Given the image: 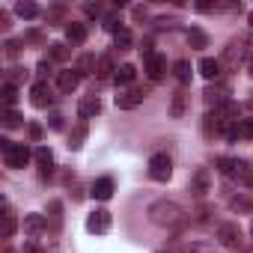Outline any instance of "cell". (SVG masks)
Segmentation results:
<instances>
[{
	"instance_id": "cell-1",
	"label": "cell",
	"mask_w": 253,
	"mask_h": 253,
	"mask_svg": "<svg viewBox=\"0 0 253 253\" xmlns=\"http://www.w3.org/2000/svg\"><path fill=\"white\" fill-rule=\"evenodd\" d=\"M149 217H152V223H158V226H176V223H182L185 211H182V206H179V203L158 200V203H152V206H149Z\"/></svg>"
},
{
	"instance_id": "cell-2",
	"label": "cell",
	"mask_w": 253,
	"mask_h": 253,
	"mask_svg": "<svg viewBox=\"0 0 253 253\" xmlns=\"http://www.w3.org/2000/svg\"><path fill=\"white\" fill-rule=\"evenodd\" d=\"M0 146H3V161H6V167H12V170H21L27 161H30V149L24 146V143H12V140H0Z\"/></svg>"
},
{
	"instance_id": "cell-3",
	"label": "cell",
	"mask_w": 253,
	"mask_h": 253,
	"mask_svg": "<svg viewBox=\"0 0 253 253\" xmlns=\"http://www.w3.org/2000/svg\"><path fill=\"white\" fill-rule=\"evenodd\" d=\"M149 176H152L155 182H167V179L173 176V161H170V155H164V152L152 155V158H149Z\"/></svg>"
},
{
	"instance_id": "cell-4",
	"label": "cell",
	"mask_w": 253,
	"mask_h": 253,
	"mask_svg": "<svg viewBox=\"0 0 253 253\" xmlns=\"http://www.w3.org/2000/svg\"><path fill=\"white\" fill-rule=\"evenodd\" d=\"M146 95H149V92H146V89H140V86L125 89V92H119V95H116V107H119V110H131V107L143 104V98H146Z\"/></svg>"
},
{
	"instance_id": "cell-5",
	"label": "cell",
	"mask_w": 253,
	"mask_h": 253,
	"mask_svg": "<svg viewBox=\"0 0 253 253\" xmlns=\"http://www.w3.org/2000/svg\"><path fill=\"white\" fill-rule=\"evenodd\" d=\"M191 191H194V197H206V194L211 191V173H209L206 167H200V170L191 176Z\"/></svg>"
},
{
	"instance_id": "cell-6",
	"label": "cell",
	"mask_w": 253,
	"mask_h": 253,
	"mask_svg": "<svg viewBox=\"0 0 253 253\" xmlns=\"http://www.w3.org/2000/svg\"><path fill=\"white\" fill-rule=\"evenodd\" d=\"M30 101H33V107H51V101H54V95H51V86L45 84V81H39L33 89H30Z\"/></svg>"
},
{
	"instance_id": "cell-7",
	"label": "cell",
	"mask_w": 253,
	"mask_h": 253,
	"mask_svg": "<svg viewBox=\"0 0 253 253\" xmlns=\"http://www.w3.org/2000/svg\"><path fill=\"white\" fill-rule=\"evenodd\" d=\"M86 229H89V232H107V229H110V211H107V209H95V211L86 217Z\"/></svg>"
},
{
	"instance_id": "cell-8",
	"label": "cell",
	"mask_w": 253,
	"mask_h": 253,
	"mask_svg": "<svg viewBox=\"0 0 253 253\" xmlns=\"http://www.w3.org/2000/svg\"><path fill=\"white\" fill-rule=\"evenodd\" d=\"M146 75H149L152 84H158V81L167 75V60H164L161 54H152V57L146 60Z\"/></svg>"
},
{
	"instance_id": "cell-9",
	"label": "cell",
	"mask_w": 253,
	"mask_h": 253,
	"mask_svg": "<svg viewBox=\"0 0 253 253\" xmlns=\"http://www.w3.org/2000/svg\"><path fill=\"white\" fill-rule=\"evenodd\" d=\"M217 238H220L223 247H238V244H241V229H238V223H223V226L217 229Z\"/></svg>"
},
{
	"instance_id": "cell-10",
	"label": "cell",
	"mask_w": 253,
	"mask_h": 253,
	"mask_svg": "<svg viewBox=\"0 0 253 253\" xmlns=\"http://www.w3.org/2000/svg\"><path fill=\"white\" fill-rule=\"evenodd\" d=\"M78 84H81V72H78V69H66V72L57 75V86H60V92H75Z\"/></svg>"
},
{
	"instance_id": "cell-11",
	"label": "cell",
	"mask_w": 253,
	"mask_h": 253,
	"mask_svg": "<svg viewBox=\"0 0 253 253\" xmlns=\"http://www.w3.org/2000/svg\"><path fill=\"white\" fill-rule=\"evenodd\" d=\"M78 113H81V119H92V116H98V113H101V101H98V95H86V98H81Z\"/></svg>"
},
{
	"instance_id": "cell-12",
	"label": "cell",
	"mask_w": 253,
	"mask_h": 253,
	"mask_svg": "<svg viewBox=\"0 0 253 253\" xmlns=\"http://www.w3.org/2000/svg\"><path fill=\"white\" fill-rule=\"evenodd\" d=\"M89 194H92L95 200H101V203H104V200H110V197H113V179H110V176H101V179H95Z\"/></svg>"
},
{
	"instance_id": "cell-13",
	"label": "cell",
	"mask_w": 253,
	"mask_h": 253,
	"mask_svg": "<svg viewBox=\"0 0 253 253\" xmlns=\"http://www.w3.org/2000/svg\"><path fill=\"white\" fill-rule=\"evenodd\" d=\"M66 39H69L72 45H84V42H86V24L72 21V24L66 27Z\"/></svg>"
},
{
	"instance_id": "cell-14",
	"label": "cell",
	"mask_w": 253,
	"mask_h": 253,
	"mask_svg": "<svg viewBox=\"0 0 253 253\" xmlns=\"http://www.w3.org/2000/svg\"><path fill=\"white\" fill-rule=\"evenodd\" d=\"M220 66H223L220 60H211V57H203V60H200V75H203L206 81H214V78L220 75Z\"/></svg>"
},
{
	"instance_id": "cell-15",
	"label": "cell",
	"mask_w": 253,
	"mask_h": 253,
	"mask_svg": "<svg viewBox=\"0 0 253 253\" xmlns=\"http://www.w3.org/2000/svg\"><path fill=\"white\" fill-rule=\"evenodd\" d=\"M241 57H244V42H229L226 51H223V60H220V63L235 66V63H241Z\"/></svg>"
},
{
	"instance_id": "cell-16",
	"label": "cell",
	"mask_w": 253,
	"mask_h": 253,
	"mask_svg": "<svg viewBox=\"0 0 253 253\" xmlns=\"http://www.w3.org/2000/svg\"><path fill=\"white\" fill-rule=\"evenodd\" d=\"M134 78H137V69H134L131 63H125V66H119V69H116V75H113V81H116L119 86H128V84H131Z\"/></svg>"
},
{
	"instance_id": "cell-17",
	"label": "cell",
	"mask_w": 253,
	"mask_h": 253,
	"mask_svg": "<svg viewBox=\"0 0 253 253\" xmlns=\"http://www.w3.org/2000/svg\"><path fill=\"white\" fill-rule=\"evenodd\" d=\"M203 131H206V137H211V134L223 131V119H220V113H206V122H203Z\"/></svg>"
},
{
	"instance_id": "cell-18",
	"label": "cell",
	"mask_w": 253,
	"mask_h": 253,
	"mask_svg": "<svg viewBox=\"0 0 253 253\" xmlns=\"http://www.w3.org/2000/svg\"><path fill=\"white\" fill-rule=\"evenodd\" d=\"M45 229V217L42 214H24V232L27 235H39Z\"/></svg>"
},
{
	"instance_id": "cell-19",
	"label": "cell",
	"mask_w": 253,
	"mask_h": 253,
	"mask_svg": "<svg viewBox=\"0 0 253 253\" xmlns=\"http://www.w3.org/2000/svg\"><path fill=\"white\" fill-rule=\"evenodd\" d=\"M15 232V214L9 211V203L3 200V223H0V235H3V238H9Z\"/></svg>"
},
{
	"instance_id": "cell-20",
	"label": "cell",
	"mask_w": 253,
	"mask_h": 253,
	"mask_svg": "<svg viewBox=\"0 0 253 253\" xmlns=\"http://www.w3.org/2000/svg\"><path fill=\"white\" fill-rule=\"evenodd\" d=\"M33 158H36V164L42 167V173H51V164H54V155H51V149H48V146H39V149L33 152Z\"/></svg>"
},
{
	"instance_id": "cell-21",
	"label": "cell",
	"mask_w": 253,
	"mask_h": 253,
	"mask_svg": "<svg viewBox=\"0 0 253 253\" xmlns=\"http://www.w3.org/2000/svg\"><path fill=\"white\" fill-rule=\"evenodd\" d=\"M214 167H217V173H223V176H235V170H238V161H235V158H226V155H220V158L214 161Z\"/></svg>"
},
{
	"instance_id": "cell-22",
	"label": "cell",
	"mask_w": 253,
	"mask_h": 253,
	"mask_svg": "<svg viewBox=\"0 0 253 253\" xmlns=\"http://www.w3.org/2000/svg\"><path fill=\"white\" fill-rule=\"evenodd\" d=\"M113 45L125 51V48H131V45H134V39H131V33H128V30H125V27H119V30L113 33Z\"/></svg>"
},
{
	"instance_id": "cell-23",
	"label": "cell",
	"mask_w": 253,
	"mask_h": 253,
	"mask_svg": "<svg viewBox=\"0 0 253 253\" xmlns=\"http://www.w3.org/2000/svg\"><path fill=\"white\" fill-rule=\"evenodd\" d=\"M188 42H191V48H206L209 45V36L200 27H194V30H188Z\"/></svg>"
},
{
	"instance_id": "cell-24",
	"label": "cell",
	"mask_w": 253,
	"mask_h": 253,
	"mask_svg": "<svg viewBox=\"0 0 253 253\" xmlns=\"http://www.w3.org/2000/svg\"><path fill=\"white\" fill-rule=\"evenodd\" d=\"M95 75H98V78H110V75H116L110 57H98V63H95Z\"/></svg>"
},
{
	"instance_id": "cell-25",
	"label": "cell",
	"mask_w": 253,
	"mask_h": 253,
	"mask_svg": "<svg viewBox=\"0 0 253 253\" xmlns=\"http://www.w3.org/2000/svg\"><path fill=\"white\" fill-rule=\"evenodd\" d=\"M0 95H3V104H6V107H12V104L18 101V86L3 84V86H0Z\"/></svg>"
},
{
	"instance_id": "cell-26",
	"label": "cell",
	"mask_w": 253,
	"mask_h": 253,
	"mask_svg": "<svg viewBox=\"0 0 253 253\" xmlns=\"http://www.w3.org/2000/svg\"><path fill=\"white\" fill-rule=\"evenodd\" d=\"M173 72H176V78H179L182 84H188V81H191V63H188V60H179V63L173 66Z\"/></svg>"
},
{
	"instance_id": "cell-27",
	"label": "cell",
	"mask_w": 253,
	"mask_h": 253,
	"mask_svg": "<svg viewBox=\"0 0 253 253\" xmlns=\"http://www.w3.org/2000/svg\"><path fill=\"white\" fill-rule=\"evenodd\" d=\"M15 12H18L21 18H36V15H39L36 3H24V0H21V3H15Z\"/></svg>"
},
{
	"instance_id": "cell-28",
	"label": "cell",
	"mask_w": 253,
	"mask_h": 253,
	"mask_svg": "<svg viewBox=\"0 0 253 253\" xmlns=\"http://www.w3.org/2000/svg\"><path fill=\"white\" fill-rule=\"evenodd\" d=\"M30 78V72L27 69H21V66H15V69H9V81L6 84H12V86H18L21 81H27Z\"/></svg>"
},
{
	"instance_id": "cell-29",
	"label": "cell",
	"mask_w": 253,
	"mask_h": 253,
	"mask_svg": "<svg viewBox=\"0 0 253 253\" xmlns=\"http://www.w3.org/2000/svg\"><path fill=\"white\" fill-rule=\"evenodd\" d=\"M182 113H185V95H182V92H176V95H173V104H170V116H173V119H179Z\"/></svg>"
},
{
	"instance_id": "cell-30",
	"label": "cell",
	"mask_w": 253,
	"mask_h": 253,
	"mask_svg": "<svg viewBox=\"0 0 253 253\" xmlns=\"http://www.w3.org/2000/svg\"><path fill=\"white\" fill-rule=\"evenodd\" d=\"M3 125H6V128H15V125H21V113L12 110V107H6V110H3Z\"/></svg>"
},
{
	"instance_id": "cell-31",
	"label": "cell",
	"mask_w": 253,
	"mask_h": 253,
	"mask_svg": "<svg viewBox=\"0 0 253 253\" xmlns=\"http://www.w3.org/2000/svg\"><path fill=\"white\" fill-rule=\"evenodd\" d=\"M223 134H226V140H238L241 137V128H238V122H226V128H223Z\"/></svg>"
},
{
	"instance_id": "cell-32",
	"label": "cell",
	"mask_w": 253,
	"mask_h": 253,
	"mask_svg": "<svg viewBox=\"0 0 253 253\" xmlns=\"http://www.w3.org/2000/svg\"><path fill=\"white\" fill-rule=\"evenodd\" d=\"M238 128H241V137L250 140L253 137V119H238Z\"/></svg>"
},
{
	"instance_id": "cell-33",
	"label": "cell",
	"mask_w": 253,
	"mask_h": 253,
	"mask_svg": "<svg viewBox=\"0 0 253 253\" xmlns=\"http://www.w3.org/2000/svg\"><path fill=\"white\" fill-rule=\"evenodd\" d=\"M84 134H86V128L81 125V128H78V131L72 134V143H69V146H72V149H81V140H84Z\"/></svg>"
},
{
	"instance_id": "cell-34",
	"label": "cell",
	"mask_w": 253,
	"mask_h": 253,
	"mask_svg": "<svg viewBox=\"0 0 253 253\" xmlns=\"http://www.w3.org/2000/svg\"><path fill=\"white\" fill-rule=\"evenodd\" d=\"M51 57L54 60H66V48L63 45H51Z\"/></svg>"
},
{
	"instance_id": "cell-35",
	"label": "cell",
	"mask_w": 253,
	"mask_h": 253,
	"mask_svg": "<svg viewBox=\"0 0 253 253\" xmlns=\"http://www.w3.org/2000/svg\"><path fill=\"white\" fill-rule=\"evenodd\" d=\"M232 209H253L250 200H232Z\"/></svg>"
},
{
	"instance_id": "cell-36",
	"label": "cell",
	"mask_w": 253,
	"mask_h": 253,
	"mask_svg": "<svg viewBox=\"0 0 253 253\" xmlns=\"http://www.w3.org/2000/svg\"><path fill=\"white\" fill-rule=\"evenodd\" d=\"M51 128H57V131L63 128V116H60V113H54V116H51Z\"/></svg>"
},
{
	"instance_id": "cell-37",
	"label": "cell",
	"mask_w": 253,
	"mask_h": 253,
	"mask_svg": "<svg viewBox=\"0 0 253 253\" xmlns=\"http://www.w3.org/2000/svg\"><path fill=\"white\" fill-rule=\"evenodd\" d=\"M48 72H51V60H42L39 63V75H48Z\"/></svg>"
},
{
	"instance_id": "cell-38",
	"label": "cell",
	"mask_w": 253,
	"mask_h": 253,
	"mask_svg": "<svg viewBox=\"0 0 253 253\" xmlns=\"http://www.w3.org/2000/svg\"><path fill=\"white\" fill-rule=\"evenodd\" d=\"M30 137H33V140L42 137V128H39V125H30Z\"/></svg>"
},
{
	"instance_id": "cell-39",
	"label": "cell",
	"mask_w": 253,
	"mask_h": 253,
	"mask_svg": "<svg viewBox=\"0 0 253 253\" xmlns=\"http://www.w3.org/2000/svg\"><path fill=\"white\" fill-rule=\"evenodd\" d=\"M24 253H42V250H39L33 241H27V244H24Z\"/></svg>"
},
{
	"instance_id": "cell-40",
	"label": "cell",
	"mask_w": 253,
	"mask_h": 253,
	"mask_svg": "<svg viewBox=\"0 0 253 253\" xmlns=\"http://www.w3.org/2000/svg\"><path fill=\"white\" fill-rule=\"evenodd\" d=\"M247 72H250V78H253V51H250V57H247Z\"/></svg>"
},
{
	"instance_id": "cell-41",
	"label": "cell",
	"mask_w": 253,
	"mask_h": 253,
	"mask_svg": "<svg viewBox=\"0 0 253 253\" xmlns=\"http://www.w3.org/2000/svg\"><path fill=\"white\" fill-rule=\"evenodd\" d=\"M247 21H250V27H253V12H250V15H247Z\"/></svg>"
},
{
	"instance_id": "cell-42",
	"label": "cell",
	"mask_w": 253,
	"mask_h": 253,
	"mask_svg": "<svg viewBox=\"0 0 253 253\" xmlns=\"http://www.w3.org/2000/svg\"><path fill=\"white\" fill-rule=\"evenodd\" d=\"M247 104H250V107H253V95H250V98H247Z\"/></svg>"
},
{
	"instance_id": "cell-43",
	"label": "cell",
	"mask_w": 253,
	"mask_h": 253,
	"mask_svg": "<svg viewBox=\"0 0 253 253\" xmlns=\"http://www.w3.org/2000/svg\"><path fill=\"white\" fill-rule=\"evenodd\" d=\"M250 235H253V223H250Z\"/></svg>"
},
{
	"instance_id": "cell-44",
	"label": "cell",
	"mask_w": 253,
	"mask_h": 253,
	"mask_svg": "<svg viewBox=\"0 0 253 253\" xmlns=\"http://www.w3.org/2000/svg\"><path fill=\"white\" fill-rule=\"evenodd\" d=\"M161 253H164V250H161Z\"/></svg>"
}]
</instances>
